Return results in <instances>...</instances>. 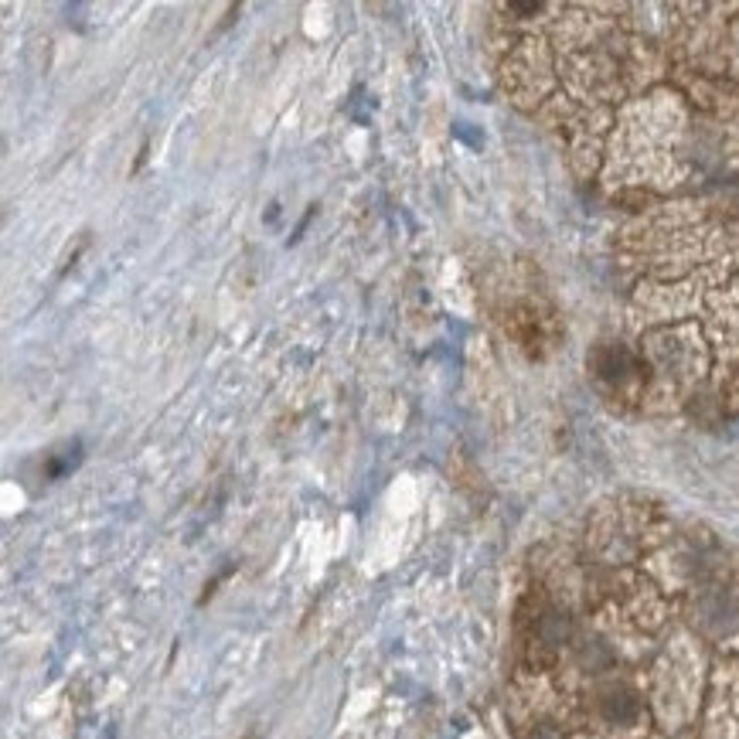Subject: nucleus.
Instances as JSON below:
<instances>
[{
  "mask_svg": "<svg viewBox=\"0 0 739 739\" xmlns=\"http://www.w3.org/2000/svg\"><path fill=\"white\" fill-rule=\"evenodd\" d=\"M596 712H600V719L607 722V726L627 729V726H634V722L641 719V699H637L634 688L610 685V688H603V692L596 695Z\"/></svg>",
  "mask_w": 739,
  "mask_h": 739,
  "instance_id": "nucleus-1",
  "label": "nucleus"
},
{
  "mask_svg": "<svg viewBox=\"0 0 739 739\" xmlns=\"http://www.w3.org/2000/svg\"><path fill=\"white\" fill-rule=\"evenodd\" d=\"M590 368H593V375L596 379H603V382H624L627 375L634 372V355L631 351L624 348V344H596L593 348V355H590Z\"/></svg>",
  "mask_w": 739,
  "mask_h": 739,
  "instance_id": "nucleus-2",
  "label": "nucleus"
}]
</instances>
